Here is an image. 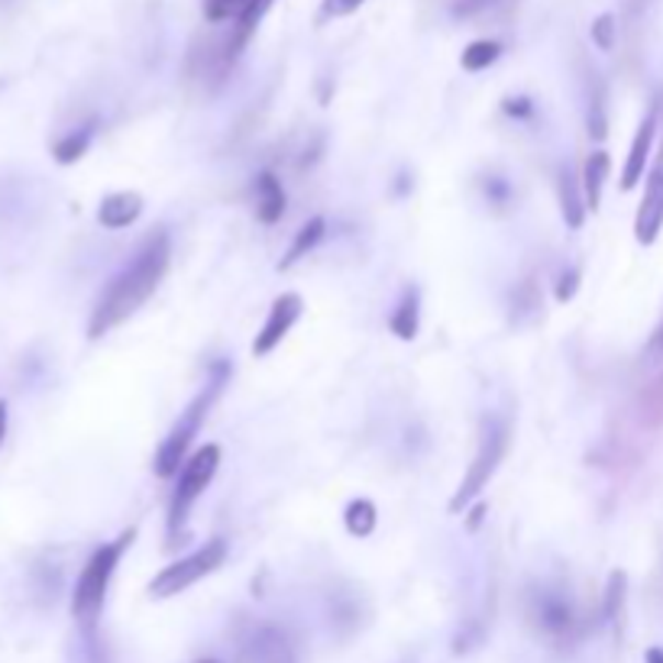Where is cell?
<instances>
[{"mask_svg":"<svg viewBox=\"0 0 663 663\" xmlns=\"http://www.w3.org/2000/svg\"><path fill=\"white\" fill-rule=\"evenodd\" d=\"M172 263V243H168L166 230L150 233L140 250L133 253V259L117 269L111 281L104 285V291L95 301L91 321H88V336L98 340L113 328H120L123 321H130L163 285Z\"/></svg>","mask_w":663,"mask_h":663,"instance_id":"1","label":"cell"},{"mask_svg":"<svg viewBox=\"0 0 663 663\" xmlns=\"http://www.w3.org/2000/svg\"><path fill=\"white\" fill-rule=\"evenodd\" d=\"M133 541H136V528H126L113 541L101 544L98 551L88 556V563L81 566L75 593H71V615L85 631H95V625H98V618L104 611V603H108L113 573H117L123 553L133 548Z\"/></svg>","mask_w":663,"mask_h":663,"instance_id":"2","label":"cell"},{"mask_svg":"<svg viewBox=\"0 0 663 663\" xmlns=\"http://www.w3.org/2000/svg\"><path fill=\"white\" fill-rule=\"evenodd\" d=\"M226 379H230V366H226V363H218V366H214V376H211V379L205 383V388L188 401V408L178 415V421L172 424V431L166 434V441L159 443L156 460H153L156 476H163V479L178 476V469L185 466L188 450H191V443H195V438H198V431H201L208 411H211L214 401L221 398Z\"/></svg>","mask_w":663,"mask_h":663,"instance_id":"3","label":"cell"},{"mask_svg":"<svg viewBox=\"0 0 663 663\" xmlns=\"http://www.w3.org/2000/svg\"><path fill=\"white\" fill-rule=\"evenodd\" d=\"M221 446L218 443H205L201 450H195L185 466L175 476V489L168 498V515H166V538L168 548L185 544L188 541V518L195 501L205 496V489L214 483L218 469H221Z\"/></svg>","mask_w":663,"mask_h":663,"instance_id":"4","label":"cell"},{"mask_svg":"<svg viewBox=\"0 0 663 663\" xmlns=\"http://www.w3.org/2000/svg\"><path fill=\"white\" fill-rule=\"evenodd\" d=\"M505 453H508V424L501 421V418H486L483 421V431H479V446H476V456H473V463H469V469H466V476H463V483L456 486V493L450 498V515H460V511H466L479 493L489 486V479L496 476L498 463L505 460Z\"/></svg>","mask_w":663,"mask_h":663,"instance_id":"5","label":"cell"},{"mask_svg":"<svg viewBox=\"0 0 663 663\" xmlns=\"http://www.w3.org/2000/svg\"><path fill=\"white\" fill-rule=\"evenodd\" d=\"M226 541L223 538H211L205 541V548H198L195 553L168 563L166 570H159L150 583V599H172V596H181L185 589H191L195 583H201L205 576L218 573L223 563H226Z\"/></svg>","mask_w":663,"mask_h":663,"instance_id":"6","label":"cell"},{"mask_svg":"<svg viewBox=\"0 0 663 663\" xmlns=\"http://www.w3.org/2000/svg\"><path fill=\"white\" fill-rule=\"evenodd\" d=\"M663 230V143L654 153V163L648 172V185H644V198L638 205L634 214V240L641 246H654Z\"/></svg>","mask_w":663,"mask_h":663,"instance_id":"7","label":"cell"},{"mask_svg":"<svg viewBox=\"0 0 663 663\" xmlns=\"http://www.w3.org/2000/svg\"><path fill=\"white\" fill-rule=\"evenodd\" d=\"M301 311H305V301H301L298 291L278 295L276 301H273V308H269V318H266L263 331L256 333V340H253V356H269L278 343L288 336V331L298 324Z\"/></svg>","mask_w":663,"mask_h":663,"instance_id":"8","label":"cell"},{"mask_svg":"<svg viewBox=\"0 0 663 663\" xmlns=\"http://www.w3.org/2000/svg\"><path fill=\"white\" fill-rule=\"evenodd\" d=\"M654 136H658V111H648V117L641 120L634 140H631V150H628V159L621 168V191H631L638 188V181L644 178V168L654 156Z\"/></svg>","mask_w":663,"mask_h":663,"instance_id":"9","label":"cell"},{"mask_svg":"<svg viewBox=\"0 0 663 663\" xmlns=\"http://www.w3.org/2000/svg\"><path fill=\"white\" fill-rule=\"evenodd\" d=\"M143 195L140 191H111L98 205V223L104 230H126L143 218Z\"/></svg>","mask_w":663,"mask_h":663,"instance_id":"10","label":"cell"},{"mask_svg":"<svg viewBox=\"0 0 663 663\" xmlns=\"http://www.w3.org/2000/svg\"><path fill=\"white\" fill-rule=\"evenodd\" d=\"M556 195H560V211H563L566 226L579 230L589 208H586V198H583V181L570 172V166L560 168V175H556Z\"/></svg>","mask_w":663,"mask_h":663,"instance_id":"11","label":"cell"},{"mask_svg":"<svg viewBox=\"0 0 663 663\" xmlns=\"http://www.w3.org/2000/svg\"><path fill=\"white\" fill-rule=\"evenodd\" d=\"M418 328H421V295H418V288H405L388 318V331L408 343L418 336Z\"/></svg>","mask_w":663,"mask_h":663,"instance_id":"12","label":"cell"},{"mask_svg":"<svg viewBox=\"0 0 663 663\" xmlns=\"http://www.w3.org/2000/svg\"><path fill=\"white\" fill-rule=\"evenodd\" d=\"M608 172H611V156L606 150H596L589 153V159L583 163V198H586V208L589 211H599L603 205V191H606Z\"/></svg>","mask_w":663,"mask_h":663,"instance_id":"13","label":"cell"},{"mask_svg":"<svg viewBox=\"0 0 663 663\" xmlns=\"http://www.w3.org/2000/svg\"><path fill=\"white\" fill-rule=\"evenodd\" d=\"M534 615H538V625H541L548 634H553V638L570 634V631H573V625H576L570 603H566L563 596H551V593H544V596L538 599Z\"/></svg>","mask_w":663,"mask_h":663,"instance_id":"14","label":"cell"},{"mask_svg":"<svg viewBox=\"0 0 663 663\" xmlns=\"http://www.w3.org/2000/svg\"><path fill=\"white\" fill-rule=\"evenodd\" d=\"M285 214V188L273 172H263L256 178V218L263 223H278Z\"/></svg>","mask_w":663,"mask_h":663,"instance_id":"15","label":"cell"},{"mask_svg":"<svg viewBox=\"0 0 663 663\" xmlns=\"http://www.w3.org/2000/svg\"><path fill=\"white\" fill-rule=\"evenodd\" d=\"M324 233H328V221H324V218H311V221L305 223V226L295 233V240H291V246H288L285 259L278 263V273L291 269V266H295V263H301L308 253H314V250H318V243L324 240Z\"/></svg>","mask_w":663,"mask_h":663,"instance_id":"16","label":"cell"},{"mask_svg":"<svg viewBox=\"0 0 663 663\" xmlns=\"http://www.w3.org/2000/svg\"><path fill=\"white\" fill-rule=\"evenodd\" d=\"M91 140H95V120L85 123V126H78V130H71V133H65L56 146H53V159H56L58 166H71V163H78V159L88 153Z\"/></svg>","mask_w":663,"mask_h":663,"instance_id":"17","label":"cell"},{"mask_svg":"<svg viewBox=\"0 0 663 663\" xmlns=\"http://www.w3.org/2000/svg\"><path fill=\"white\" fill-rule=\"evenodd\" d=\"M343 524H346V531L353 534V538H369L373 531H376V524H379V511H376V505L369 501V498H353L350 505H346V511H343Z\"/></svg>","mask_w":663,"mask_h":663,"instance_id":"18","label":"cell"},{"mask_svg":"<svg viewBox=\"0 0 663 663\" xmlns=\"http://www.w3.org/2000/svg\"><path fill=\"white\" fill-rule=\"evenodd\" d=\"M253 654H256V663H295L285 634L276 631V628H263V631L256 634Z\"/></svg>","mask_w":663,"mask_h":663,"instance_id":"19","label":"cell"},{"mask_svg":"<svg viewBox=\"0 0 663 663\" xmlns=\"http://www.w3.org/2000/svg\"><path fill=\"white\" fill-rule=\"evenodd\" d=\"M498 56H501V43H496V40H476V43H469L463 49L460 65L466 71H486L489 65H496Z\"/></svg>","mask_w":663,"mask_h":663,"instance_id":"20","label":"cell"},{"mask_svg":"<svg viewBox=\"0 0 663 663\" xmlns=\"http://www.w3.org/2000/svg\"><path fill=\"white\" fill-rule=\"evenodd\" d=\"M256 0H205V20L211 23H236Z\"/></svg>","mask_w":663,"mask_h":663,"instance_id":"21","label":"cell"},{"mask_svg":"<svg viewBox=\"0 0 663 663\" xmlns=\"http://www.w3.org/2000/svg\"><path fill=\"white\" fill-rule=\"evenodd\" d=\"M625 586H628V576H625L621 570H615V573L608 576V586H606V618L608 621H615V618L621 615V606H625Z\"/></svg>","mask_w":663,"mask_h":663,"instance_id":"22","label":"cell"},{"mask_svg":"<svg viewBox=\"0 0 663 663\" xmlns=\"http://www.w3.org/2000/svg\"><path fill=\"white\" fill-rule=\"evenodd\" d=\"M366 0H321V10H318V23H331L340 16H350L363 7Z\"/></svg>","mask_w":663,"mask_h":663,"instance_id":"23","label":"cell"},{"mask_svg":"<svg viewBox=\"0 0 663 663\" xmlns=\"http://www.w3.org/2000/svg\"><path fill=\"white\" fill-rule=\"evenodd\" d=\"M593 43L603 49V53H611L615 49V16L611 13H603L593 20Z\"/></svg>","mask_w":663,"mask_h":663,"instance_id":"24","label":"cell"},{"mask_svg":"<svg viewBox=\"0 0 663 663\" xmlns=\"http://www.w3.org/2000/svg\"><path fill=\"white\" fill-rule=\"evenodd\" d=\"M576 291H579V269H566L563 276L556 278V291H553V298H556L560 305H566V301L576 298Z\"/></svg>","mask_w":663,"mask_h":663,"instance_id":"25","label":"cell"},{"mask_svg":"<svg viewBox=\"0 0 663 663\" xmlns=\"http://www.w3.org/2000/svg\"><path fill=\"white\" fill-rule=\"evenodd\" d=\"M498 0H456L453 3V16L456 20H469V16H479L483 10H489V7H496Z\"/></svg>","mask_w":663,"mask_h":663,"instance_id":"26","label":"cell"},{"mask_svg":"<svg viewBox=\"0 0 663 663\" xmlns=\"http://www.w3.org/2000/svg\"><path fill=\"white\" fill-rule=\"evenodd\" d=\"M501 111L515 117V120H528L534 113V104H531V98H505Z\"/></svg>","mask_w":663,"mask_h":663,"instance_id":"27","label":"cell"},{"mask_svg":"<svg viewBox=\"0 0 663 663\" xmlns=\"http://www.w3.org/2000/svg\"><path fill=\"white\" fill-rule=\"evenodd\" d=\"M486 191H489V195L496 198L498 205H501V201L508 198V185H505V181H498V178H493V181L486 185Z\"/></svg>","mask_w":663,"mask_h":663,"instance_id":"28","label":"cell"},{"mask_svg":"<svg viewBox=\"0 0 663 663\" xmlns=\"http://www.w3.org/2000/svg\"><path fill=\"white\" fill-rule=\"evenodd\" d=\"M7 421H10V411H7V401L0 398V443L7 438Z\"/></svg>","mask_w":663,"mask_h":663,"instance_id":"29","label":"cell"},{"mask_svg":"<svg viewBox=\"0 0 663 663\" xmlns=\"http://www.w3.org/2000/svg\"><path fill=\"white\" fill-rule=\"evenodd\" d=\"M483 515H486V508H483V505H476V508H473V515H469V528H473V531H476V528H479V521H483Z\"/></svg>","mask_w":663,"mask_h":663,"instance_id":"30","label":"cell"},{"mask_svg":"<svg viewBox=\"0 0 663 663\" xmlns=\"http://www.w3.org/2000/svg\"><path fill=\"white\" fill-rule=\"evenodd\" d=\"M644 663H663V651H661V648H651V651L644 654Z\"/></svg>","mask_w":663,"mask_h":663,"instance_id":"31","label":"cell"},{"mask_svg":"<svg viewBox=\"0 0 663 663\" xmlns=\"http://www.w3.org/2000/svg\"><path fill=\"white\" fill-rule=\"evenodd\" d=\"M654 343H663V324H661V331H658V336H654Z\"/></svg>","mask_w":663,"mask_h":663,"instance_id":"32","label":"cell"},{"mask_svg":"<svg viewBox=\"0 0 663 663\" xmlns=\"http://www.w3.org/2000/svg\"><path fill=\"white\" fill-rule=\"evenodd\" d=\"M195 663H218V661H195Z\"/></svg>","mask_w":663,"mask_h":663,"instance_id":"33","label":"cell"}]
</instances>
